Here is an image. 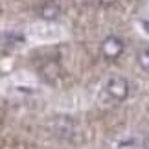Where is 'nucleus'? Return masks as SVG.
Instances as JSON below:
<instances>
[{
	"instance_id": "nucleus-1",
	"label": "nucleus",
	"mask_w": 149,
	"mask_h": 149,
	"mask_svg": "<svg viewBox=\"0 0 149 149\" xmlns=\"http://www.w3.org/2000/svg\"><path fill=\"white\" fill-rule=\"evenodd\" d=\"M105 92L111 96L114 101H125L129 98V92H131V87H129V81L122 76H112L107 79L105 83Z\"/></svg>"
},
{
	"instance_id": "nucleus-2",
	"label": "nucleus",
	"mask_w": 149,
	"mask_h": 149,
	"mask_svg": "<svg viewBox=\"0 0 149 149\" xmlns=\"http://www.w3.org/2000/svg\"><path fill=\"white\" fill-rule=\"evenodd\" d=\"M123 41L120 37L116 35H109L103 39V42H101V55L105 57L107 61H116L120 55L123 54Z\"/></svg>"
},
{
	"instance_id": "nucleus-3",
	"label": "nucleus",
	"mask_w": 149,
	"mask_h": 149,
	"mask_svg": "<svg viewBox=\"0 0 149 149\" xmlns=\"http://www.w3.org/2000/svg\"><path fill=\"white\" fill-rule=\"evenodd\" d=\"M39 15H41L42 20H57L61 17V6L57 2H44L41 8H39Z\"/></svg>"
},
{
	"instance_id": "nucleus-4",
	"label": "nucleus",
	"mask_w": 149,
	"mask_h": 149,
	"mask_svg": "<svg viewBox=\"0 0 149 149\" xmlns=\"http://www.w3.org/2000/svg\"><path fill=\"white\" fill-rule=\"evenodd\" d=\"M55 133L63 136V138H68L74 133V122L68 116H59L55 120Z\"/></svg>"
},
{
	"instance_id": "nucleus-5",
	"label": "nucleus",
	"mask_w": 149,
	"mask_h": 149,
	"mask_svg": "<svg viewBox=\"0 0 149 149\" xmlns=\"http://www.w3.org/2000/svg\"><path fill=\"white\" fill-rule=\"evenodd\" d=\"M136 63H138V66L144 72H149V46H144L138 52V55H136Z\"/></svg>"
},
{
	"instance_id": "nucleus-6",
	"label": "nucleus",
	"mask_w": 149,
	"mask_h": 149,
	"mask_svg": "<svg viewBox=\"0 0 149 149\" xmlns=\"http://www.w3.org/2000/svg\"><path fill=\"white\" fill-rule=\"evenodd\" d=\"M94 2H98L100 6H103V8H107V6H112V4H116L118 0H94Z\"/></svg>"
},
{
	"instance_id": "nucleus-7",
	"label": "nucleus",
	"mask_w": 149,
	"mask_h": 149,
	"mask_svg": "<svg viewBox=\"0 0 149 149\" xmlns=\"http://www.w3.org/2000/svg\"><path fill=\"white\" fill-rule=\"evenodd\" d=\"M144 149H149V138H146V142H144Z\"/></svg>"
},
{
	"instance_id": "nucleus-8",
	"label": "nucleus",
	"mask_w": 149,
	"mask_h": 149,
	"mask_svg": "<svg viewBox=\"0 0 149 149\" xmlns=\"http://www.w3.org/2000/svg\"><path fill=\"white\" fill-rule=\"evenodd\" d=\"M79 2H92V0H79Z\"/></svg>"
}]
</instances>
